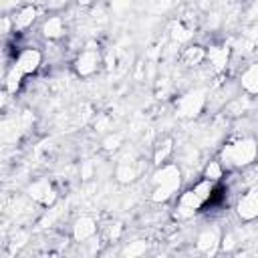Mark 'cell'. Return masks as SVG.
Masks as SVG:
<instances>
[{"instance_id":"obj_1","label":"cell","mask_w":258,"mask_h":258,"mask_svg":"<svg viewBox=\"0 0 258 258\" xmlns=\"http://www.w3.org/2000/svg\"><path fill=\"white\" fill-rule=\"evenodd\" d=\"M258 155V143L252 137H242L222 149V163L228 167H246Z\"/></svg>"},{"instance_id":"obj_2","label":"cell","mask_w":258,"mask_h":258,"mask_svg":"<svg viewBox=\"0 0 258 258\" xmlns=\"http://www.w3.org/2000/svg\"><path fill=\"white\" fill-rule=\"evenodd\" d=\"M204 105H206L204 91H189V93H185L183 97L177 99V103H175V111H177L179 117H183V119H191V117H196V115L202 113Z\"/></svg>"},{"instance_id":"obj_3","label":"cell","mask_w":258,"mask_h":258,"mask_svg":"<svg viewBox=\"0 0 258 258\" xmlns=\"http://www.w3.org/2000/svg\"><path fill=\"white\" fill-rule=\"evenodd\" d=\"M99 64H101V54L97 46H87L75 58V71L79 77H91L93 73H97Z\"/></svg>"},{"instance_id":"obj_4","label":"cell","mask_w":258,"mask_h":258,"mask_svg":"<svg viewBox=\"0 0 258 258\" xmlns=\"http://www.w3.org/2000/svg\"><path fill=\"white\" fill-rule=\"evenodd\" d=\"M28 196L34 200V202H38V204H42L44 208H50L54 202H56V191L52 189V185L46 181V179H38V181H32L30 185H28Z\"/></svg>"},{"instance_id":"obj_5","label":"cell","mask_w":258,"mask_h":258,"mask_svg":"<svg viewBox=\"0 0 258 258\" xmlns=\"http://www.w3.org/2000/svg\"><path fill=\"white\" fill-rule=\"evenodd\" d=\"M206 204H204V200L196 194V189L191 187V189H185L181 196H179V202H177V216L179 218H191L198 210H202Z\"/></svg>"},{"instance_id":"obj_6","label":"cell","mask_w":258,"mask_h":258,"mask_svg":"<svg viewBox=\"0 0 258 258\" xmlns=\"http://www.w3.org/2000/svg\"><path fill=\"white\" fill-rule=\"evenodd\" d=\"M236 212L242 220L250 222L254 218H258V187L248 189L236 204Z\"/></svg>"},{"instance_id":"obj_7","label":"cell","mask_w":258,"mask_h":258,"mask_svg":"<svg viewBox=\"0 0 258 258\" xmlns=\"http://www.w3.org/2000/svg\"><path fill=\"white\" fill-rule=\"evenodd\" d=\"M40 62H42V54H40L36 48H22V50L18 52L16 60H14V64H16L24 75L36 73L38 67H40Z\"/></svg>"},{"instance_id":"obj_8","label":"cell","mask_w":258,"mask_h":258,"mask_svg":"<svg viewBox=\"0 0 258 258\" xmlns=\"http://www.w3.org/2000/svg\"><path fill=\"white\" fill-rule=\"evenodd\" d=\"M97 234V222L91 218V216H81L75 226H73V238L77 242H85V240H91L93 236Z\"/></svg>"},{"instance_id":"obj_9","label":"cell","mask_w":258,"mask_h":258,"mask_svg":"<svg viewBox=\"0 0 258 258\" xmlns=\"http://www.w3.org/2000/svg\"><path fill=\"white\" fill-rule=\"evenodd\" d=\"M208 60L212 64V69L216 73H222L226 67H228V60H230V48L226 44H220V46H210L208 50Z\"/></svg>"},{"instance_id":"obj_10","label":"cell","mask_w":258,"mask_h":258,"mask_svg":"<svg viewBox=\"0 0 258 258\" xmlns=\"http://www.w3.org/2000/svg\"><path fill=\"white\" fill-rule=\"evenodd\" d=\"M206 58H208V50H206L204 46H200V44H189V46H185L183 52H181V56H179L181 64H185V67H198V64H202Z\"/></svg>"},{"instance_id":"obj_11","label":"cell","mask_w":258,"mask_h":258,"mask_svg":"<svg viewBox=\"0 0 258 258\" xmlns=\"http://www.w3.org/2000/svg\"><path fill=\"white\" fill-rule=\"evenodd\" d=\"M34 20H36V8L32 4H26L14 14L12 24H14V30H26L28 26H32Z\"/></svg>"},{"instance_id":"obj_12","label":"cell","mask_w":258,"mask_h":258,"mask_svg":"<svg viewBox=\"0 0 258 258\" xmlns=\"http://www.w3.org/2000/svg\"><path fill=\"white\" fill-rule=\"evenodd\" d=\"M42 34L48 38V40H56L64 34V22L60 16H48L42 24Z\"/></svg>"},{"instance_id":"obj_13","label":"cell","mask_w":258,"mask_h":258,"mask_svg":"<svg viewBox=\"0 0 258 258\" xmlns=\"http://www.w3.org/2000/svg\"><path fill=\"white\" fill-rule=\"evenodd\" d=\"M240 85H242V89H244L246 93L258 95V62H256V64H250V67L242 73Z\"/></svg>"},{"instance_id":"obj_14","label":"cell","mask_w":258,"mask_h":258,"mask_svg":"<svg viewBox=\"0 0 258 258\" xmlns=\"http://www.w3.org/2000/svg\"><path fill=\"white\" fill-rule=\"evenodd\" d=\"M169 181H179V169L177 165H167L163 163L155 173H153V183H169Z\"/></svg>"},{"instance_id":"obj_15","label":"cell","mask_w":258,"mask_h":258,"mask_svg":"<svg viewBox=\"0 0 258 258\" xmlns=\"http://www.w3.org/2000/svg\"><path fill=\"white\" fill-rule=\"evenodd\" d=\"M177 187H179V181H169V183H157L155 185V189H153V194H151V200L153 202H167L175 191H177Z\"/></svg>"},{"instance_id":"obj_16","label":"cell","mask_w":258,"mask_h":258,"mask_svg":"<svg viewBox=\"0 0 258 258\" xmlns=\"http://www.w3.org/2000/svg\"><path fill=\"white\" fill-rule=\"evenodd\" d=\"M220 238H218V232L216 230H204L200 236H198V250L202 252H214L216 246H218Z\"/></svg>"},{"instance_id":"obj_17","label":"cell","mask_w":258,"mask_h":258,"mask_svg":"<svg viewBox=\"0 0 258 258\" xmlns=\"http://www.w3.org/2000/svg\"><path fill=\"white\" fill-rule=\"evenodd\" d=\"M115 177H117L121 183L133 181V179L137 177V167H135V163H133V161H123V163H119V167H117V171H115Z\"/></svg>"},{"instance_id":"obj_18","label":"cell","mask_w":258,"mask_h":258,"mask_svg":"<svg viewBox=\"0 0 258 258\" xmlns=\"http://www.w3.org/2000/svg\"><path fill=\"white\" fill-rule=\"evenodd\" d=\"M171 151H173V139H165V141H161V143L157 145L155 153H153V163H155V165H163V163L169 159Z\"/></svg>"},{"instance_id":"obj_19","label":"cell","mask_w":258,"mask_h":258,"mask_svg":"<svg viewBox=\"0 0 258 258\" xmlns=\"http://www.w3.org/2000/svg\"><path fill=\"white\" fill-rule=\"evenodd\" d=\"M22 77H24V73L14 64V67L10 69V73L6 75V91H8L10 95H16V91H18L20 85H22Z\"/></svg>"},{"instance_id":"obj_20","label":"cell","mask_w":258,"mask_h":258,"mask_svg":"<svg viewBox=\"0 0 258 258\" xmlns=\"http://www.w3.org/2000/svg\"><path fill=\"white\" fill-rule=\"evenodd\" d=\"M204 177L210 181H220L224 177V163L222 161H210L204 167Z\"/></svg>"},{"instance_id":"obj_21","label":"cell","mask_w":258,"mask_h":258,"mask_svg":"<svg viewBox=\"0 0 258 258\" xmlns=\"http://www.w3.org/2000/svg\"><path fill=\"white\" fill-rule=\"evenodd\" d=\"M145 250H147V244H145V242H141V240H135V242H129V244L125 246V250H123V256L135 258V256H141V254H145Z\"/></svg>"},{"instance_id":"obj_22","label":"cell","mask_w":258,"mask_h":258,"mask_svg":"<svg viewBox=\"0 0 258 258\" xmlns=\"http://www.w3.org/2000/svg\"><path fill=\"white\" fill-rule=\"evenodd\" d=\"M171 38H173V40H177V42H185V40H189V38H191V30H189V28H185L181 22H177V24H173V26H171Z\"/></svg>"},{"instance_id":"obj_23","label":"cell","mask_w":258,"mask_h":258,"mask_svg":"<svg viewBox=\"0 0 258 258\" xmlns=\"http://www.w3.org/2000/svg\"><path fill=\"white\" fill-rule=\"evenodd\" d=\"M121 145V135L119 133H115V135H109L105 141H103V147L107 149V151H111V149H117Z\"/></svg>"},{"instance_id":"obj_24","label":"cell","mask_w":258,"mask_h":258,"mask_svg":"<svg viewBox=\"0 0 258 258\" xmlns=\"http://www.w3.org/2000/svg\"><path fill=\"white\" fill-rule=\"evenodd\" d=\"M119 236H121V224H111V228H109V240L113 242Z\"/></svg>"},{"instance_id":"obj_25","label":"cell","mask_w":258,"mask_h":258,"mask_svg":"<svg viewBox=\"0 0 258 258\" xmlns=\"http://www.w3.org/2000/svg\"><path fill=\"white\" fill-rule=\"evenodd\" d=\"M67 4V0H48V8L50 10H58V8H62Z\"/></svg>"},{"instance_id":"obj_26","label":"cell","mask_w":258,"mask_h":258,"mask_svg":"<svg viewBox=\"0 0 258 258\" xmlns=\"http://www.w3.org/2000/svg\"><path fill=\"white\" fill-rule=\"evenodd\" d=\"M222 246H224V250H230V248L234 246V242H232V236H226V238L222 240Z\"/></svg>"},{"instance_id":"obj_27","label":"cell","mask_w":258,"mask_h":258,"mask_svg":"<svg viewBox=\"0 0 258 258\" xmlns=\"http://www.w3.org/2000/svg\"><path fill=\"white\" fill-rule=\"evenodd\" d=\"M248 18H258V2H254V6L248 12Z\"/></svg>"},{"instance_id":"obj_28","label":"cell","mask_w":258,"mask_h":258,"mask_svg":"<svg viewBox=\"0 0 258 258\" xmlns=\"http://www.w3.org/2000/svg\"><path fill=\"white\" fill-rule=\"evenodd\" d=\"M2 26H4V34H8V30H10V20L4 18V20H2Z\"/></svg>"},{"instance_id":"obj_29","label":"cell","mask_w":258,"mask_h":258,"mask_svg":"<svg viewBox=\"0 0 258 258\" xmlns=\"http://www.w3.org/2000/svg\"><path fill=\"white\" fill-rule=\"evenodd\" d=\"M210 2H212V0H200V6H202V8H208Z\"/></svg>"},{"instance_id":"obj_30","label":"cell","mask_w":258,"mask_h":258,"mask_svg":"<svg viewBox=\"0 0 258 258\" xmlns=\"http://www.w3.org/2000/svg\"><path fill=\"white\" fill-rule=\"evenodd\" d=\"M91 2H93V0H79L81 6H87V4H91Z\"/></svg>"}]
</instances>
